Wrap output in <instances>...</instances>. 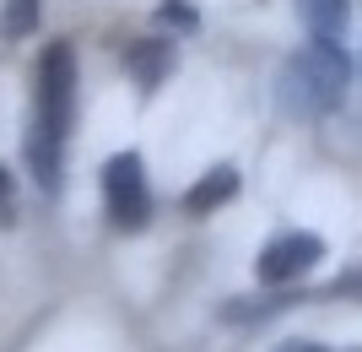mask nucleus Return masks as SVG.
I'll use <instances>...</instances> for the list:
<instances>
[{
    "label": "nucleus",
    "instance_id": "f257e3e1",
    "mask_svg": "<svg viewBox=\"0 0 362 352\" xmlns=\"http://www.w3.org/2000/svg\"><path fill=\"white\" fill-rule=\"evenodd\" d=\"M71 108H76V55H71V44H54L44 55V65H38V81H33V136H28V163L49 195L60 190Z\"/></svg>",
    "mask_w": 362,
    "mask_h": 352
},
{
    "label": "nucleus",
    "instance_id": "20e7f679",
    "mask_svg": "<svg viewBox=\"0 0 362 352\" xmlns=\"http://www.w3.org/2000/svg\"><path fill=\"white\" fill-rule=\"evenodd\" d=\"M314 261H325V244H319L314 233H281V239L265 244L255 271H259V282L281 288V282H298L303 271H314Z\"/></svg>",
    "mask_w": 362,
    "mask_h": 352
},
{
    "label": "nucleus",
    "instance_id": "423d86ee",
    "mask_svg": "<svg viewBox=\"0 0 362 352\" xmlns=\"http://www.w3.org/2000/svg\"><path fill=\"white\" fill-rule=\"evenodd\" d=\"M124 65L141 87H157V81L173 71V44H157V38H141V44L124 49Z\"/></svg>",
    "mask_w": 362,
    "mask_h": 352
},
{
    "label": "nucleus",
    "instance_id": "0eeeda50",
    "mask_svg": "<svg viewBox=\"0 0 362 352\" xmlns=\"http://www.w3.org/2000/svg\"><path fill=\"white\" fill-rule=\"evenodd\" d=\"M298 11H303V22L314 28V38H335V33L346 28L351 6L346 0H298Z\"/></svg>",
    "mask_w": 362,
    "mask_h": 352
},
{
    "label": "nucleus",
    "instance_id": "39448f33",
    "mask_svg": "<svg viewBox=\"0 0 362 352\" xmlns=\"http://www.w3.org/2000/svg\"><path fill=\"white\" fill-rule=\"evenodd\" d=\"M233 195H238V174L222 163V169H211L206 179H195L189 190H184V212H189V217H206V212H216V206H227Z\"/></svg>",
    "mask_w": 362,
    "mask_h": 352
},
{
    "label": "nucleus",
    "instance_id": "1a4fd4ad",
    "mask_svg": "<svg viewBox=\"0 0 362 352\" xmlns=\"http://www.w3.org/2000/svg\"><path fill=\"white\" fill-rule=\"evenodd\" d=\"M11 212H16V190H11V174L0 169V228L11 222Z\"/></svg>",
    "mask_w": 362,
    "mask_h": 352
},
{
    "label": "nucleus",
    "instance_id": "7ed1b4c3",
    "mask_svg": "<svg viewBox=\"0 0 362 352\" xmlns=\"http://www.w3.org/2000/svg\"><path fill=\"white\" fill-rule=\"evenodd\" d=\"M103 200L114 228L141 233L151 217V190H146V169H141V152H114L103 163Z\"/></svg>",
    "mask_w": 362,
    "mask_h": 352
},
{
    "label": "nucleus",
    "instance_id": "f03ea898",
    "mask_svg": "<svg viewBox=\"0 0 362 352\" xmlns=\"http://www.w3.org/2000/svg\"><path fill=\"white\" fill-rule=\"evenodd\" d=\"M351 81V60L346 49H335L330 38H314L298 60H287L281 71V103L292 114H325L341 103V87Z\"/></svg>",
    "mask_w": 362,
    "mask_h": 352
},
{
    "label": "nucleus",
    "instance_id": "6e6552de",
    "mask_svg": "<svg viewBox=\"0 0 362 352\" xmlns=\"http://www.w3.org/2000/svg\"><path fill=\"white\" fill-rule=\"evenodd\" d=\"M38 11H44L38 0H11V6H6V22H0V28H6V38L33 33V28H38Z\"/></svg>",
    "mask_w": 362,
    "mask_h": 352
},
{
    "label": "nucleus",
    "instance_id": "9d476101",
    "mask_svg": "<svg viewBox=\"0 0 362 352\" xmlns=\"http://www.w3.org/2000/svg\"><path fill=\"white\" fill-rule=\"evenodd\" d=\"M281 352H325V347H314V341H287Z\"/></svg>",
    "mask_w": 362,
    "mask_h": 352
}]
</instances>
